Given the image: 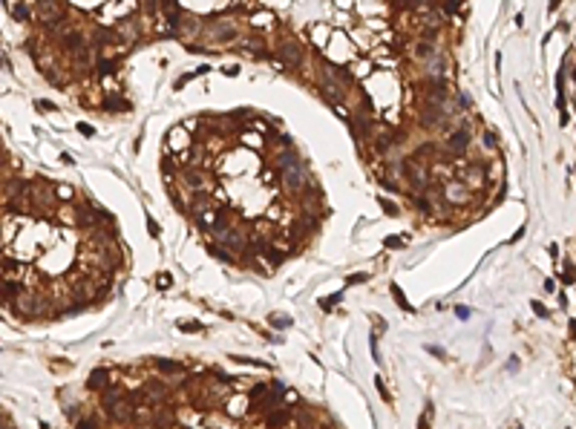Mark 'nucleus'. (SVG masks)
I'll use <instances>...</instances> for the list:
<instances>
[{
  "mask_svg": "<svg viewBox=\"0 0 576 429\" xmlns=\"http://www.w3.org/2000/svg\"><path fill=\"white\" fill-rule=\"evenodd\" d=\"M187 144V133H184L182 127H176V130H170V144H167V150H179V147H184Z\"/></svg>",
  "mask_w": 576,
  "mask_h": 429,
  "instance_id": "obj_10",
  "label": "nucleus"
},
{
  "mask_svg": "<svg viewBox=\"0 0 576 429\" xmlns=\"http://www.w3.org/2000/svg\"><path fill=\"white\" fill-rule=\"evenodd\" d=\"M470 141H472L470 127H461V130H455V133L447 139V147H449V153H452V156H464V150L470 147Z\"/></svg>",
  "mask_w": 576,
  "mask_h": 429,
  "instance_id": "obj_2",
  "label": "nucleus"
},
{
  "mask_svg": "<svg viewBox=\"0 0 576 429\" xmlns=\"http://www.w3.org/2000/svg\"><path fill=\"white\" fill-rule=\"evenodd\" d=\"M383 248H403V239L401 236H386V239H383Z\"/></svg>",
  "mask_w": 576,
  "mask_h": 429,
  "instance_id": "obj_23",
  "label": "nucleus"
},
{
  "mask_svg": "<svg viewBox=\"0 0 576 429\" xmlns=\"http://www.w3.org/2000/svg\"><path fill=\"white\" fill-rule=\"evenodd\" d=\"M412 55H415V58H421V61H432L438 55V49H435V44H432V41H421V44H415Z\"/></svg>",
  "mask_w": 576,
  "mask_h": 429,
  "instance_id": "obj_5",
  "label": "nucleus"
},
{
  "mask_svg": "<svg viewBox=\"0 0 576 429\" xmlns=\"http://www.w3.org/2000/svg\"><path fill=\"white\" fill-rule=\"evenodd\" d=\"M271 323H274L276 328H288V325H291V317H285V314H271Z\"/></svg>",
  "mask_w": 576,
  "mask_h": 429,
  "instance_id": "obj_17",
  "label": "nucleus"
},
{
  "mask_svg": "<svg viewBox=\"0 0 576 429\" xmlns=\"http://www.w3.org/2000/svg\"><path fill=\"white\" fill-rule=\"evenodd\" d=\"M179 328H182V331H199L202 325H193V323H179Z\"/></svg>",
  "mask_w": 576,
  "mask_h": 429,
  "instance_id": "obj_29",
  "label": "nucleus"
},
{
  "mask_svg": "<svg viewBox=\"0 0 576 429\" xmlns=\"http://www.w3.org/2000/svg\"><path fill=\"white\" fill-rule=\"evenodd\" d=\"M222 72H225L228 78H233V75H239V67H225V70H222Z\"/></svg>",
  "mask_w": 576,
  "mask_h": 429,
  "instance_id": "obj_30",
  "label": "nucleus"
},
{
  "mask_svg": "<svg viewBox=\"0 0 576 429\" xmlns=\"http://www.w3.org/2000/svg\"><path fill=\"white\" fill-rule=\"evenodd\" d=\"M447 199H452V202H467L470 193H467V187L464 185H449L447 187Z\"/></svg>",
  "mask_w": 576,
  "mask_h": 429,
  "instance_id": "obj_11",
  "label": "nucleus"
},
{
  "mask_svg": "<svg viewBox=\"0 0 576 429\" xmlns=\"http://www.w3.org/2000/svg\"><path fill=\"white\" fill-rule=\"evenodd\" d=\"M265 256L271 259V268H276V265H282V262H285V256H288V254H282V251H268Z\"/></svg>",
  "mask_w": 576,
  "mask_h": 429,
  "instance_id": "obj_16",
  "label": "nucleus"
},
{
  "mask_svg": "<svg viewBox=\"0 0 576 429\" xmlns=\"http://www.w3.org/2000/svg\"><path fill=\"white\" fill-rule=\"evenodd\" d=\"M104 110H110V113H127L130 110V101L127 98H104Z\"/></svg>",
  "mask_w": 576,
  "mask_h": 429,
  "instance_id": "obj_8",
  "label": "nucleus"
},
{
  "mask_svg": "<svg viewBox=\"0 0 576 429\" xmlns=\"http://www.w3.org/2000/svg\"><path fill=\"white\" fill-rule=\"evenodd\" d=\"M113 72H115V61L113 58H98L95 61V75H98V78H110Z\"/></svg>",
  "mask_w": 576,
  "mask_h": 429,
  "instance_id": "obj_7",
  "label": "nucleus"
},
{
  "mask_svg": "<svg viewBox=\"0 0 576 429\" xmlns=\"http://www.w3.org/2000/svg\"><path fill=\"white\" fill-rule=\"evenodd\" d=\"M533 311L539 314V317H547V308L541 305V302H533Z\"/></svg>",
  "mask_w": 576,
  "mask_h": 429,
  "instance_id": "obj_28",
  "label": "nucleus"
},
{
  "mask_svg": "<svg viewBox=\"0 0 576 429\" xmlns=\"http://www.w3.org/2000/svg\"><path fill=\"white\" fill-rule=\"evenodd\" d=\"M245 144H248V147H253V150H256V147H262V139H259V136H256V133H248V136H245Z\"/></svg>",
  "mask_w": 576,
  "mask_h": 429,
  "instance_id": "obj_22",
  "label": "nucleus"
},
{
  "mask_svg": "<svg viewBox=\"0 0 576 429\" xmlns=\"http://www.w3.org/2000/svg\"><path fill=\"white\" fill-rule=\"evenodd\" d=\"M380 208L386 210V213H389V216H398V213H401V210H398V205H395V202H392V199H380Z\"/></svg>",
  "mask_w": 576,
  "mask_h": 429,
  "instance_id": "obj_20",
  "label": "nucleus"
},
{
  "mask_svg": "<svg viewBox=\"0 0 576 429\" xmlns=\"http://www.w3.org/2000/svg\"><path fill=\"white\" fill-rule=\"evenodd\" d=\"M210 70H213L210 64H202V67H196L193 72H187V75H179V78H176V84H173V90H182L184 84H190L193 78H199V75H207Z\"/></svg>",
  "mask_w": 576,
  "mask_h": 429,
  "instance_id": "obj_4",
  "label": "nucleus"
},
{
  "mask_svg": "<svg viewBox=\"0 0 576 429\" xmlns=\"http://www.w3.org/2000/svg\"><path fill=\"white\" fill-rule=\"evenodd\" d=\"M484 147H495V136H493V133H484Z\"/></svg>",
  "mask_w": 576,
  "mask_h": 429,
  "instance_id": "obj_27",
  "label": "nucleus"
},
{
  "mask_svg": "<svg viewBox=\"0 0 576 429\" xmlns=\"http://www.w3.org/2000/svg\"><path fill=\"white\" fill-rule=\"evenodd\" d=\"M35 107H38V110H44V113H58V104L46 101V98H38V101H35Z\"/></svg>",
  "mask_w": 576,
  "mask_h": 429,
  "instance_id": "obj_18",
  "label": "nucleus"
},
{
  "mask_svg": "<svg viewBox=\"0 0 576 429\" xmlns=\"http://www.w3.org/2000/svg\"><path fill=\"white\" fill-rule=\"evenodd\" d=\"M61 164H67V167H72V164H75V162H72V156H69V153H61Z\"/></svg>",
  "mask_w": 576,
  "mask_h": 429,
  "instance_id": "obj_31",
  "label": "nucleus"
},
{
  "mask_svg": "<svg viewBox=\"0 0 576 429\" xmlns=\"http://www.w3.org/2000/svg\"><path fill=\"white\" fill-rule=\"evenodd\" d=\"M210 256H213V259H219V262H233V259H230V254L222 248V245H210Z\"/></svg>",
  "mask_w": 576,
  "mask_h": 429,
  "instance_id": "obj_14",
  "label": "nucleus"
},
{
  "mask_svg": "<svg viewBox=\"0 0 576 429\" xmlns=\"http://www.w3.org/2000/svg\"><path fill=\"white\" fill-rule=\"evenodd\" d=\"M415 205H418V210H426V213H429V208H432V205H429V199H421V196L415 199Z\"/></svg>",
  "mask_w": 576,
  "mask_h": 429,
  "instance_id": "obj_25",
  "label": "nucleus"
},
{
  "mask_svg": "<svg viewBox=\"0 0 576 429\" xmlns=\"http://www.w3.org/2000/svg\"><path fill=\"white\" fill-rule=\"evenodd\" d=\"M147 231H150V236H153V239H159V236H161V228H159V222L153 219L150 213H147Z\"/></svg>",
  "mask_w": 576,
  "mask_h": 429,
  "instance_id": "obj_19",
  "label": "nucleus"
},
{
  "mask_svg": "<svg viewBox=\"0 0 576 429\" xmlns=\"http://www.w3.org/2000/svg\"><path fill=\"white\" fill-rule=\"evenodd\" d=\"M251 26H253V29H271V26H274V15H271V12H259L251 21Z\"/></svg>",
  "mask_w": 576,
  "mask_h": 429,
  "instance_id": "obj_12",
  "label": "nucleus"
},
{
  "mask_svg": "<svg viewBox=\"0 0 576 429\" xmlns=\"http://www.w3.org/2000/svg\"><path fill=\"white\" fill-rule=\"evenodd\" d=\"M6 12L15 15L18 21H29V15H32V6H23V3H6Z\"/></svg>",
  "mask_w": 576,
  "mask_h": 429,
  "instance_id": "obj_9",
  "label": "nucleus"
},
{
  "mask_svg": "<svg viewBox=\"0 0 576 429\" xmlns=\"http://www.w3.org/2000/svg\"><path fill=\"white\" fill-rule=\"evenodd\" d=\"M170 282H173V279H170V274H164V271H161L159 277H156V288H161V291H164V288H170Z\"/></svg>",
  "mask_w": 576,
  "mask_h": 429,
  "instance_id": "obj_21",
  "label": "nucleus"
},
{
  "mask_svg": "<svg viewBox=\"0 0 576 429\" xmlns=\"http://www.w3.org/2000/svg\"><path fill=\"white\" fill-rule=\"evenodd\" d=\"M271 61L276 67H282V70H297V67H303V47L297 41H291V38H282L276 52L271 55Z\"/></svg>",
  "mask_w": 576,
  "mask_h": 429,
  "instance_id": "obj_1",
  "label": "nucleus"
},
{
  "mask_svg": "<svg viewBox=\"0 0 576 429\" xmlns=\"http://www.w3.org/2000/svg\"><path fill=\"white\" fill-rule=\"evenodd\" d=\"M190 208H193V213L199 216V213H205V210L213 208V196H210L207 190H196L193 199H190Z\"/></svg>",
  "mask_w": 576,
  "mask_h": 429,
  "instance_id": "obj_3",
  "label": "nucleus"
},
{
  "mask_svg": "<svg viewBox=\"0 0 576 429\" xmlns=\"http://www.w3.org/2000/svg\"><path fill=\"white\" fill-rule=\"evenodd\" d=\"M78 133H81V136H90V139H92V136H95V127H92V124H84V121H81V124H78Z\"/></svg>",
  "mask_w": 576,
  "mask_h": 429,
  "instance_id": "obj_24",
  "label": "nucleus"
},
{
  "mask_svg": "<svg viewBox=\"0 0 576 429\" xmlns=\"http://www.w3.org/2000/svg\"><path fill=\"white\" fill-rule=\"evenodd\" d=\"M392 297H395V300H398V305H401L403 311H412V305H409V300H406V297H403V291L398 288V285H392Z\"/></svg>",
  "mask_w": 576,
  "mask_h": 429,
  "instance_id": "obj_15",
  "label": "nucleus"
},
{
  "mask_svg": "<svg viewBox=\"0 0 576 429\" xmlns=\"http://www.w3.org/2000/svg\"><path fill=\"white\" fill-rule=\"evenodd\" d=\"M213 38H216L219 44H228V41H239V32L230 24H219L216 29H213Z\"/></svg>",
  "mask_w": 576,
  "mask_h": 429,
  "instance_id": "obj_6",
  "label": "nucleus"
},
{
  "mask_svg": "<svg viewBox=\"0 0 576 429\" xmlns=\"http://www.w3.org/2000/svg\"><path fill=\"white\" fill-rule=\"evenodd\" d=\"M366 274H352V277H349V285H355V282H366Z\"/></svg>",
  "mask_w": 576,
  "mask_h": 429,
  "instance_id": "obj_26",
  "label": "nucleus"
},
{
  "mask_svg": "<svg viewBox=\"0 0 576 429\" xmlns=\"http://www.w3.org/2000/svg\"><path fill=\"white\" fill-rule=\"evenodd\" d=\"M55 199H64V202H72L75 199V190L69 185H55Z\"/></svg>",
  "mask_w": 576,
  "mask_h": 429,
  "instance_id": "obj_13",
  "label": "nucleus"
}]
</instances>
